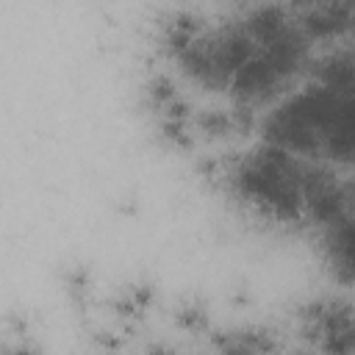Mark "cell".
<instances>
[{
	"label": "cell",
	"mask_w": 355,
	"mask_h": 355,
	"mask_svg": "<svg viewBox=\"0 0 355 355\" xmlns=\"http://www.w3.org/2000/svg\"><path fill=\"white\" fill-rule=\"evenodd\" d=\"M297 355H308V352H297Z\"/></svg>",
	"instance_id": "cell-1"
}]
</instances>
